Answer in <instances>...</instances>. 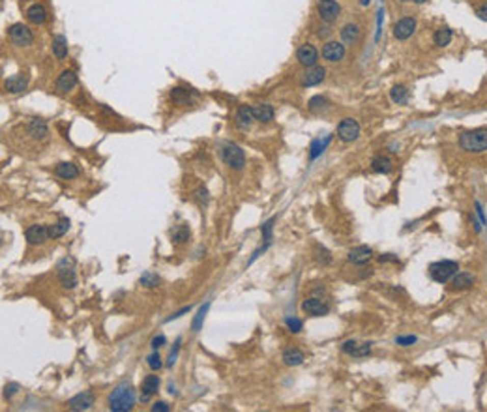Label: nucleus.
<instances>
[{
	"label": "nucleus",
	"mask_w": 487,
	"mask_h": 412,
	"mask_svg": "<svg viewBox=\"0 0 487 412\" xmlns=\"http://www.w3.org/2000/svg\"><path fill=\"white\" fill-rule=\"evenodd\" d=\"M459 146L461 150L469 154H481L487 150V128L469 129L459 135Z\"/></svg>",
	"instance_id": "1"
},
{
	"label": "nucleus",
	"mask_w": 487,
	"mask_h": 412,
	"mask_svg": "<svg viewBox=\"0 0 487 412\" xmlns=\"http://www.w3.org/2000/svg\"><path fill=\"white\" fill-rule=\"evenodd\" d=\"M135 405V390L129 384H120L109 395V408L115 412L131 410Z\"/></svg>",
	"instance_id": "2"
},
{
	"label": "nucleus",
	"mask_w": 487,
	"mask_h": 412,
	"mask_svg": "<svg viewBox=\"0 0 487 412\" xmlns=\"http://www.w3.org/2000/svg\"><path fill=\"white\" fill-rule=\"evenodd\" d=\"M459 264L455 261H437L429 266V276L437 283H448L457 273Z\"/></svg>",
	"instance_id": "3"
},
{
	"label": "nucleus",
	"mask_w": 487,
	"mask_h": 412,
	"mask_svg": "<svg viewBox=\"0 0 487 412\" xmlns=\"http://www.w3.org/2000/svg\"><path fill=\"white\" fill-rule=\"evenodd\" d=\"M221 159L231 169H236V171H240V169L246 165V154H244L242 148L238 145H234V143H225V145L221 146Z\"/></svg>",
	"instance_id": "4"
},
{
	"label": "nucleus",
	"mask_w": 487,
	"mask_h": 412,
	"mask_svg": "<svg viewBox=\"0 0 487 412\" xmlns=\"http://www.w3.org/2000/svg\"><path fill=\"white\" fill-rule=\"evenodd\" d=\"M317 13L322 23L332 24L336 23L339 15H341V6L337 4L336 0H319L317 2Z\"/></svg>",
	"instance_id": "5"
},
{
	"label": "nucleus",
	"mask_w": 487,
	"mask_h": 412,
	"mask_svg": "<svg viewBox=\"0 0 487 412\" xmlns=\"http://www.w3.org/2000/svg\"><path fill=\"white\" fill-rule=\"evenodd\" d=\"M8 36H10V41L17 47H29V45H32V41H34L32 30L21 23L12 24V26L8 29Z\"/></svg>",
	"instance_id": "6"
},
{
	"label": "nucleus",
	"mask_w": 487,
	"mask_h": 412,
	"mask_svg": "<svg viewBox=\"0 0 487 412\" xmlns=\"http://www.w3.org/2000/svg\"><path fill=\"white\" fill-rule=\"evenodd\" d=\"M58 279H60V285L68 290L77 287V273L73 270V261L71 259H62L58 262Z\"/></svg>",
	"instance_id": "7"
},
{
	"label": "nucleus",
	"mask_w": 487,
	"mask_h": 412,
	"mask_svg": "<svg viewBox=\"0 0 487 412\" xmlns=\"http://www.w3.org/2000/svg\"><path fill=\"white\" fill-rule=\"evenodd\" d=\"M337 137L343 143H354L360 137V124L354 118H343L337 126Z\"/></svg>",
	"instance_id": "8"
},
{
	"label": "nucleus",
	"mask_w": 487,
	"mask_h": 412,
	"mask_svg": "<svg viewBox=\"0 0 487 412\" xmlns=\"http://www.w3.org/2000/svg\"><path fill=\"white\" fill-rule=\"evenodd\" d=\"M296 60H298L304 68H313V66H317V62H319V51H317V47L311 45V43L300 45L298 51H296Z\"/></svg>",
	"instance_id": "9"
},
{
	"label": "nucleus",
	"mask_w": 487,
	"mask_h": 412,
	"mask_svg": "<svg viewBox=\"0 0 487 412\" xmlns=\"http://www.w3.org/2000/svg\"><path fill=\"white\" fill-rule=\"evenodd\" d=\"M416 30V19L414 17H401L397 23L394 24V38L399 41L409 40Z\"/></svg>",
	"instance_id": "10"
},
{
	"label": "nucleus",
	"mask_w": 487,
	"mask_h": 412,
	"mask_svg": "<svg viewBox=\"0 0 487 412\" xmlns=\"http://www.w3.org/2000/svg\"><path fill=\"white\" fill-rule=\"evenodd\" d=\"M345 52H347V49H345V45H343L341 41H326L324 47H322V58L328 60V62H332V64L343 60V58H345Z\"/></svg>",
	"instance_id": "11"
},
{
	"label": "nucleus",
	"mask_w": 487,
	"mask_h": 412,
	"mask_svg": "<svg viewBox=\"0 0 487 412\" xmlns=\"http://www.w3.org/2000/svg\"><path fill=\"white\" fill-rule=\"evenodd\" d=\"M24 236H26V242L32 245L45 244L47 240L51 238V234H49V227H45V225H30L29 229H26V232H24Z\"/></svg>",
	"instance_id": "12"
},
{
	"label": "nucleus",
	"mask_w": 487,
	"mask_h": 412,
	"mask_svg": "<svg viewBox=\"0 0 487 412\" xmlns=\"http://www.w3.org/2000/svg\"><path fill=\"white\" fill-rule=\"evenodd\" d=\"M302 311L308 313L309 317H324V315H328L330 308L319 298H308V300L302 302Z\"/></svg>",
	"instance_id": "13"
},
{
	"label": "nucleus",
	"mask_w": 487,
	"mask_h": 412,
	"mask_svg": "<svg viewBox=\"0 0 487 412\" xmlns=\"http://www.w3.org/2000/svg\"><path fill=\"white\" fill-rule=\"evenodd\" d=\"M94 401H96L94 392L92 390H87V392H81V394H77L75 397H71V399L68 401V406H70V410H88V408L94 405Z\"/></svg>",
	"instance_id": "14"
},
{
	"label": "nucleus",
	"mask_w": 487,
	"mask_h": 412,
	"mask_svg": "<svg viewBox=\"0 0 487 412\" xmlns=\"http://www.w3.org/2000/svg\"><path fill=\"white\" fill-rule=\"evenodd\" d=\"M326 77V70L322 66H313V68H308L304 71L302 75V87H317L320 83L324 81Z\"/></svg>",
	"instance_id": "15"
},
{
	"label": "nucleus",
	"mask_w": 487,
	"mask_h": 412,
	"mask_svg": "<svg viewBox=\"0 0 487 412\" xmlns=\"http://www.w3.org/2000/svg\"><path fill=\"white\" fill-rule=\"evenodd\" d=\"M373 257V250L367 248V245H358V248H353L348 251V262H353L356 266H364L367 262L371 261Z\"/></svg>",
	"instance_id": "16"
},
{
	"label": "nucleus",
	"mask_w": 487,
	"mask_h": 412,
	"mask_svg": "<svg viewBox=\"0 0 487 412\" xmlns=\"http://www.w3.org/2000/svg\"><path fill=\"white\" fill-rule=\"evenodd\" d=\"M77 83H79V79H77L75 71L64 70L57 79V90L60 94H66V92H70V90H73V88L77 87Z\"/></svg>",
	"instance_id": "17"
},
{
	"label": "nucleus",
	"mask_w": 487,
	"mask_h": 412,
	"mask_svg": "<svg viewBox=\"0 0 487 412\" xmlns=\"http://www.w3.org/2000/svg\"><path fill=\"white\" fill-rule=\"evenodd\" d=\"M253 120H255L253 109L248 107V105H240V107L236 109V116H234V124H236V128L248 129L251 124H253Z\"/></svg>",
	"instance_id": "18"
},
{
	"label": "nucleus",
	"mask_w": 487,
	"mask_h": 412,
	"mask_svg": "<svg viewBox=\"0 0 487 412\" xmlns=\"http://www.w3.org/2000/svg\"><path fill=\"white\" fill-rule=\"evenodd\" d=\"M171 99H173L176 105H192L195 99H197V94L190 90V88H182L176 87L171 90Z\"/></svg>",
	"instance_id": "19"
},
{
	"label": "nucleus",
	"mask_w": 487,
	"mask_h": 412,
	"mask_svg": "<svg viewBox=\"0 0 487 412\" xmlns=\"http://www.w3.org/2000/svg\"><path fill=\"white\" fill-rule=\"evenodd\" d=\"M26 87H29V79H26V75H23V73L12 75L4 83V88H6L10 94H21L26 90Z\"/></svg>",
	"instance_id": "20"
},
{
	"label": "nucleus",
	"mask_w": 487,
	"mask_h": 412,
	"mask_svg": "<svg viewBox=\"0 0 487 412\" xmlns=\"http://www.w3.org/2000/svg\"><path fill=\"white\" fill-rule=\"evenodd\" d=\"M360 36H362V29H360L356 23H347L341 29V40H343V43H347V45L358 43Z\"/></svg>",
	"instance_id": "21"
},
{
	"label": "nucleus",
	"mask_w": 487,
	"mask_h": 412,
	"mask_svg": "<svg viewBox=\"0 0 487 412\" xmlns=\"http://www.w3.org/2000/svg\"><path fill=\"white\" fill-rule=\"evenodd\" d=\"M26 133L34 141H43L49 135V128L43 120H30L29 126H26Z\"/></svg>",
	"instance_id": "22"
},
{
	"label": "nucleus",
	"mask_w": 487,
	"mask_h": 412,
	"mask_svg": "<svg viewBox=\"0 0 487 412\" xmlns=\"http://www.w3.org/2000/svg\"><path fill=\"white\" fill-rule=\"evenodd\" d=\"M371 171L378 174H390L394 171V161L388 156H375L371 159Z\"/></svg>",
	"instance_id": "23"
},
{
	"label": "nucleus",
	"mask_w": 487,
	"mask_h": 412,
	"mask_svg": "<svg viewBox=\"0 0 487 412\" xmlns=\"http://www.w3.org/2000/svg\"><path fill=\"white\" fill-rule=\"evenodd\" d=\"M251 109H253V116H255V120H259V122H272L274 116H276V111H274V107L270 103L253 105Z\"/></svg>",
	"instance_id": "24"
},
{
	"label": "nucleus",
	"mask_w": 487,
	"mask_h": 412,
	"mask_svg": "<svg viewBox=\"0 0 487 412\" xmlns=\"http://www.w3.org/2000/svg\"><path fill=\"white\" fill-rule=\"evenodd\" d=\"M159 390V378L156 375H146L143 378V395H141V401H148L154 394H157Z\"/></svg>",
	"instance_id": "25"
},
{
	"label": "nucleus",
	"mask_w": 487,
	"mask_h": 412,
	"mask_svg": "<svg viewBox=\"0 0 487 412\" xmlns=\"http://www.w3.org/2000/svg\"><path fill=\"white\" fill-rule=\"evenodd\" d=\"M55 174H57L58 178H62V180H73V178H77L79 176V169H77V165H73V163H58L57 167H55Z\"/></svg>",
	"instance_id": "26"
},
{
	"label": "nucleus",
	"mask_w": 487,
	"mask_h": 412,
	"mask_svg": "<svg viewBox=\"0 0 487 412\" xmlns=\"http://www.w3.org/2000/svg\"><path fill=\"white\" fill-rule=\"evenodd\" d=\"M474 276L472 273H467V272H461V273H455L452 278V289L453 290H465V289H470L472 285H474Z\"/></svg>",
	"instance_id": "27"
},
{
	"label": "nucleus",
	"mask_w": 487,
	"mask_h": 412,
	"mask_svg": "<svg viewBox=\"0 0 487 412\" xmlns=\"http://www.w3.org/2000/svg\"><path fill=\"white\" fill-rule=\"evenodd\" d=\"M304 360H306V356H304V352H302L300 348H287L283 352V364L289 367H296V366H302L304 364Z\"/></svg>",
	"instance_id": "28"
},
{
	"label": "nucleus",
	"mask_w": 487,
	"mask_h": 412,
	"mask_svg": "<svg viewBox=\"0 0 487 412\" xmlns=\"http://www.w3.org/2000/svg\"><path fill=\"white\" fill-rule=\"evenodd\" d=\"M26 19L34 24L45 23L47 10L43 8V4H32V6H29V10H26Z\"/></svg>",
	"instance_id": "29"
},
{
	"label": "nucleus",
	"mask_w": 487,
	"mask_h": 412,
	"mask_svg": "<svg viewBox=\"0 0 487 412\" xmlns=\"http://www.w3.org/2000/svg\"><path fill=\"white\" fill-rule=\"evenodd\" d=\"M171 238L174 244H186L190 240V227L186 223H178L171 229Z\"/></svg>",
	"instance_id": "30"
},
{
	"label": "nucleus",
	"mask_w": 487,
	"mask_h": 412,
	"mask_svg": "<svg viewBox=\"0 0 487 412\" xmlns=\"http://www.w3.org/2000/svg\"><path fill=\"white\" fill-rule=\"evenodd\" d=\"M452 38H453L452 29L441 26V29H437L435 34H433V43H435L437 47H446V45H450Z\"/></svg>",
	"instance_id": "31"
},
{
	"label": "nucleus",
	"mask_w": 487,
	"mask_h": 412,
	"mask_svg": "<svg viewBox=\"0 0 487 412\" xmlns=\"http://www.w3.org/2000/svg\"><path fill=\"white\" fill-rule=\"evenodd\" d=\"M52 54L58 60H64L68 57V41H66L64 36H55V40H52Z\"/></svg>",
	"instance_id": "32"
},
{
	"label": "nucleus",
	"mask_w": 487,
	"mask_h": 412,
	"mask_svg": "<svg viewBox=\"0 0 487 412\" xmlns=\"http://www.w3.org/2000/svg\"><path fill=\"white\" fill-rule=\"evenodd\" d=\"M68 229H70V219L68 217H62V219H58L57 223H52L51 227H49V234H51V238H60V236H64L66 232H68Z\"/></svg>",
	"instance_id": "33"
},
{
	"label": "nucleus",
	"mask_w": 487,
	"mask_h": 412,
	"mask_svg": "<svg viewBox=\"0 0 487 412\" xmlns=\"http://www.w3.org/2000/svg\"><path fill=\"white\" fill-rule=\"evenodd\" d=\"M409 88L403 87V85H397V87L392 88V92H390V98H392V101L397 105H405L407 101H409Z\"/></svg>",
	"instance_id": "34"
},
{
	"label": "nucleus",
	"mask_w": 487,
	"mask_h": 412,
	"mask_svg": "<svg viewBox=\"0 0 487 412\" xmlns=\"http://www.w3.org/2000/svg\"><path fill=\"white\" fill-rule=\"evenodd\" d=\"M308 109L311 111V113H322V111L328 109V99L324 98V96H313V98L308 101Z\"/></svg>",
	"instance_id": "35"
},
{
	"label": "nucleus",
	"mask_w": 487,
	"mask_h": 412,
	"mask_svg": "<svg viewBox=\"0 0 487 412\" xmlns=\"http://www.w3.org/2000/svg\"><path fill=\"white\" fill-rule=\"evenodd\" d=\"M313 259L319 264H322V266H328L332 262V255H330V251L326 250V248H322V245H315L313 248Z\"/></svg>",
	"instance_id": "36"
},
{
	"label": "nucleus",
	"mask_w": 487,
	"mask_h": 412,
	"mask_svg": "<svg viewBox=\"0 0 487 412\" xmlns=\"http://www.w3.org/2000/svg\"><path fill=\"white\" fill-rule=\"evenodd\" d=\"M146 364H148V367H150L152 371H157V369H161L163 367V362H161V356H159V352H152L148 358H146Z\"/></svg>",
	"instance_id": "37"
},
{
	"label": "nucleus",
	"mask_w": 487,
	"mask_h": 412,
	"mask_svg": "<svg viewBox=\"0 0 487 412\" xmlns=\"http://www.w3.org/2000/svg\"><path fill=\"white\" fill-rule=\"evenodd\" d=\"M193 199H195L201 206H206V204H208V191H206L204 187H197V189L193 191Z\"/></svg>",
	"instance_id": "38"
},
{
	"label": "nucleus",
	"mask_w": 487,
	"mask_h": 412,
	"mask_svg": "<svg viewBox=\"0 0 487 412\" xmlns=\"http://www.w3.org/2000/svg\"><path fill=\"white\" fill-rule=\"evenodd\" d=\"M208 308H210V304H204V308H201V311H199L197 317H195V320H193V332H199V328H201V324H203L204 315H206Z\"/></svg>",
	"instance_id": "39"
},
{
	"label": "nucleus",
	"mask_w": 487,
	"mask_h": 412,
	"mask_svg": "<svg viewBox=\"0 0 487 412\" xmlns=\"http://www.w3.org/2000/svg\"><path fill=\"white\" fill-rule=\"evenodd\" d=\"M141 283L145 285V287H156L157 283H159V279H157V276L156 273H152V272H146L143 278H141Z\"/></svg>",
	"instance_id": "40"
},
{
	"label": "nucleus",
	"mask_w": 487,
	"mask_h": 412,
	"mask_svg": "<svg viewBox=\"0 0 487 412\" xmlns=\"http://www.w3.org/2000/svg\"><path fill=\"white\" fill-rule=\"evenodd\" d=\"M416 341H418L416 336H397L395 337V343H397L399 347H411V345H414Z\"/></svg>",
	"instance_id": "41"
},
{
	"label": "nucleus",
	"mask_w": 487,
	"mask_h": 412,
	"mask_svg": "<svg viewBox=\"0 0 487 412\" xmlns=\"http://www.w3.org/2000/svg\"><path fill=\"white\" fill-rule=\"evenodd\" d=\"M165 345H167V337L163 336V334H159V336H156L154 339H152V348H154V350L165 347Z\"/></svg>",
	"instance_id": "42"
},
{
	"label": "nucleus",
	"mask_w": 487,
	"mask_h": 412,
	"mask_svg": "<svg viewBox=\"0 0 487 412\" xmlns=\"http://www.w3.org/2000/svg\"><path fill=\"white\" fill-rule=\"evenodd\" d=\"M285 322H287V328H289L290 332H294V334L302 330V320L300 319H287Z\"/></svg>",
	"instance_id": "43"
},
{
	"label": "nucleus",
	"mask_w": 487,
	"mask_h": 412,
	"mask_svg": "<svg viewBox=\"0 0 487 412\" xmlns=\"http://www.w3.org/2000/svg\"><path fill=\"white\" fill-rule=\"evenodd\" d=\"M356 345H358V341H354V339H348V341H345V343L341 345V350L345 352V354L350 356V354H353V350L356 348Z\"/></svg>",
	"instance_id": "44"
},
{
	"label": "nucleus",
	"mask_w": 487,
	"mask_h": 412,
	"mask_svg": "<svg viewBox=\"0 0 487 412\" xmlns=\"http://www.w3.org/2000/svg\"><path fill=\"white\" fill-rule=\"evenodd\" d=\"M169 410H171V406H169L165 401H157V403L152 405V412H169Z\"/></svg>",
	"instance_id": "45"
},
{
	"label": "nucleus",
	"mask_w": 487,
	"mask_h": 412,
	"mask_svg": "<svg viewBox=\"0 0 487 412\" xmlns=\"http://www.w3.org/2000/svg\"><path fill=\"white\" fill-rule=\"evenodd\" d=\"M476 15H478V19H481V21H487V2H483V4H480V6L476 8Z\"/></svg>",
	"instance_id": "46"
},
{
	"label": "nucleus",
	"mask_w": 487,
	"mask_h": 412,
	"mask_svg": "<svg viewBox=\"0 0 487 412\" xmlns=\"http://www.w3.org/2000/svg\"><path fill=\"white\" fill-rule=\"evenodd\" d=\"M324 145H326V143H320V141H315V143H313V148H311V150H313V152H311V159H315V157L319 156L320 152H322V148H324Z\"/></svg>",
	"instance_id": "47"
},
{
	"label": "nucleus",
	"mask_w": 487,
	"mask_h": 412,
	"mask_svg": "<svg viewBox=\"0 0 487 412\" xmlns=\"http://www.w3.org/2000/svg\"><path fill=\"white\" fill-rule=\"evenodd\" d=\"M178 350H180V339H176V347H174V350L169 354V366H173L174 362H176V356H178Z\"/></svg>",
	"instance_id": "48"
},
{
	"label": "nucleus",
	"mask_w": 487,
	"mask_h": 412,
	"mask_svg": "<svg viewBox=\"0 0 487 412\" xmlns=\"http://www.w3.org/2000/svg\"><path fill=\"white\" fill-rule=\"evenodd\" d=\"M190 311H192V308H190V306H187V308L180 309L178 313H174L173 317H169V319H165V322H171V320H173V319H178V317H182V315H184V313H190Z\"/></svg>",
	"instance_id": "49"
},
{
	"label": "nucleus",
	"mask_w": 487,
	"mask_h": 412,
	"mask_svg": "<svg viewBox=\"0 0 487 412\" xmlns=\"http://www.w3.org/2000/svg\"><path fill=\"white\" fill-rule=\"evenodd\" d=\"M378 261L381 262H399V259L394 255H390V253H386V255H381L378 257Z\"/></svg>",
	"instance_id": "50"
},
{
	"label": "nucleus",
	"mask_w": 487,
	"mask_h": 412,
	"mask_svg": "<svg viewBox=\"0 0 487 412\" xmlns=\"http://www.w3.org/2000/svg\"><path fill=\"white\" fill-rule=\"evenodd\" d=\"M15 392H17V384H10V386H6V392H4V395H6L8 399H10V397L15 394Z\"/></svg>",
	"instance_id": "51"
},
{
	"label": "nucleus",
	"mask_w": 487,
	"mask_h": 412,
	"mask_svg": "<svg viewBox=\"0 0 487 412\" xmlns=\"http://www.w3.org/2000/svg\"><path fill=\"white\" fill-rule=\"evenodd\" d=\"M330 32H332V30L328 29V26H324V29H322V26H320V29H319V32H317V36H319V38H326V36L330 34Z\"/></svg>",
	"instance_id": "52"
},
{
	"label": "nucleus",
	"mask_w": 487,
	"mask_h": 412,
	"mask_svg": "<svg viewBox=\"0 0 487 412\" xmlns=\"http://www.w3.org/2000/svg\"><path fill=\"white\" fill-rule=\"evenodd\" d=\"M360 4H362V6H369V4H371V0H360Z\"/></svg>",
	"instance_id": "53"
},
{
	"label": "nucleus",
	"mask_w": 487,
	"mask_h": 412,
	"mask_svg": "<svg viewBox=\"0 0 487 412\" xmlns=\"http://www.w3.org/2000/svg\"><path fill=\"white\" fill-rule=\"evenodd\" d=\"M414 2H416V4H425L427 0H414Z\"/></svg>",
	"instance_id": "54"
}]
</instances>
